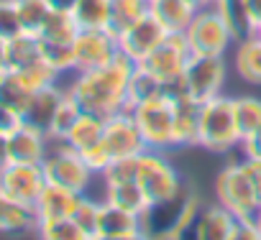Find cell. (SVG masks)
<instances>
[{
    "label": "cell",
    "mask_w": 261,
    "mask_h": 240,
    "mask_svg": "<svg viewBox=\"0 0 261 240\" xmlns=\"http://www.w3.org/2000/svg\"><path fill=\"white\" fill-rule=\"evenodd\" d=\"M134 67L136 64L125 54H118L102 67L72 72L67 89L82 110L95 112L100 117H110L113 112L128 110V79Z\"/></svg>",
    "instance_id": "6da1fadb"
},
{
    "label": "cell",
    "mask_w": 261,
    "mask_h": 240,
    "mask_svg": "<svg viewBox=\"0 0 261 240\" xmlns=\"http://www.w3.org/2000/svg\"><path fill=\"white\" fill-rule=\"evenodd\" d=\"M136 161H139L136 182L141 184L144 194L151 202V212L146 217L172 209L185 194V182L174 169V164L164 156V151H154V148H144L136 156Z\"/></svg>",
    "instance_id": "7a4b0ae2"
},
{
    "label": "cell",
    "mask_w": 261,
    "mask_h": 240,
    "mask_svg": "<svg viewBox=\"0 0 261 240\" xmlns=\"http://www.w3.org/2000/svg\"><path fill=\"white\" fill-rule=\"evenodd\" d=\"M197 146L215 156H225V154H233L236 148H241V133L236 126L233 97L218 95V97H210L202 102Z\"/></svg>",
    "instance_id": "3957f363"
},
{
    "label": "cell",
    "mask_w": 261,
    "mask_h": 240,
    "mask_svg": "<svg viewBox=\"0 0 261 240\" xmlns=\"http://www.w3.org/2000/svg\"><path fill=\"white\" fill-rule=\"evenodd\" d=\"M185 39L192 54H210V56H228L238 41L228 16L215 3L197 8L195 18L185 31Z\"/></svg>",
    "instance_id": "277c9868"
},
{
    "label": "cell",
    "mask_w": 261,
    "mask_h": 240,
    "mask_svg": "<svg viewBox=\"0 0 261 240\" xmlns=\"http://www.w3.org/2000/svg\"><path fill=\"white\" fill-rule=\"evenodd\" d=\"M215 199L218 204H223L236 220H253L258 207H261V197L251 182V174L246 169V161H228L218 176H215Z\"/></svg>",
    "instance_id": "5b68a950"
},
{
    "label": "cell",
    "mask_w": 261,
    "mask_h": 240,
    "mask_svg": "<svg viewBox=\"0 0 261 240\" xmlns=\"http://www.w3.org/2000/svg\"><path fill=\"white\" fill-rule=\"evenodd\" d=\"M128 110L136 117V126L141 131L146 148L164 151V154L174 148V100L169 89Z\"/></svg>",
    "instance_id": "8992f818"
},
{
    "label": "cell",
    "mask_w": 261,
    "mask_h": 240,
    "mask_svg": "<svg viewBox=\"0 0 261 240\" xmlns=\"http://www.w3.org/2000/svg\"><path fill=\"white\" fill-rule=\"evenodd\" d=\"M41 169H44L49 184H59L77 194H90V189L100 179L90 169V164L82 159V154L64 141H51L49 154L41 161Z\"/></svg>",
    "instance_id": "52a82bcc"
},
{
    "label": "cell",
    "mask_w": 261,
    "mask_h": 240,
    "mask_svg": "<svg viewBox=\"0 0 261 240\" xmlns=\"http://www.w3.org/2000/svg\"><path fill=\"white\" fill-rule=\"evenodd\" d=\"M230 62L225 56H210V54H192L187 59V67L182 72L179 87L192 95L197 102H205L210 97L223 95L228 82ZM177 87V84H174Z\"/></svg>",
    "instance_id": "ba28073f"
},
{
    "label": "cell",
    "mask_w": 261,
    "mask_h": 240,
    "mask_svg": "<svg viewBox=\"0 0 261 240\" xmlns=\"http://www.w3.org/2000/svg\"><path fill=\"white\" fill-rule=\"evenodd\" d=\"M190 56H192V51L187 46L185 34H167V39L141 62V67L149 69L164 87H174V84H179Z\"/></svg>",
    "instance_id": "9c48e42d"
},
{
    "label": "cell",
    "mask_w": 261,
    "mask_h": 240,
    "mask_svg": "<svg viewBox=\"0 0 261 240\" xmlns=\"http://www.w3.org/2000/svg\"><path fill=\"white\" fill-rule=\"evenodd\" d=\"M46 187V174L41 164H0V189H3L13 202L34 207Z\"/></svg>",
    "instance_id": "30bf717a"
},
{
    "label": "cell",
    "mask_w": 261,
    "mask_h": 240,
    "mask_svg": "<svg viewBox=\"0 0 261 240\" xmlns=\"http://www.w3.org/2000/svg\"><path fill=\"white\" fill-rule=\"evenodd\" d=\"M72 49H74V72L102 67L120 54L118 34L110 28H80Z\"/></svg>",
    "instance_id": "8fae6325"
},
{
    "label": "cell",
    "mask_w": 261,
    "mask_h": 240,
    "mask_svg": "<svg viewBox=\"0 0 261 240\" xmlns=\"http://www.w3.org/2000/svg\"><path fill=\"white\" fill-rule=\"evenodd\" d=\"M102 146L108 148V154L113 159L139 156L146 148V143L141 138V131L136 126L134 112H130V110H120V112H113L110 117H105Z\"/></svg>",
    "instance_id": "7c38bea8"
},
{
    "label": "cell",
    "mask_w": 261,
    "mask_h": 240,
    "mask_svg": "<svg viewBox=\"0 0 261 240\" xmlns=\"http://www.w3.org/2000/svg\"><path fill=\"white\" fill-rule=\"evenodd\" d=\"M164 39H167V31L151 13H146L141 21H136L134 26H128L123 34H118L120 54H125L134 64H141Z\"/></svg>",
    "instance_id": "4fadbf2b"
},
{
    "label": "cell",
    "mask_w": 261,
    "mask_h": 240,
    "mask_svg": "<svg viewBox=\"0 0 261 240\" xmlns=\"http://www.w3.org/2000/svg\"><path fill=\"white\" fill-rule=\"evenodd\" d=\"M139 237H149L146 222L141 215L120 209L105 199L100 202V220H97L95 240H139Z\"/></svg>",
    "instance_id": "5bb4252c"
},
{
    "label": "cell",
    "mask_w": 261,
    "mask_h": 240,
    "mask_svg": "<svg viewBox=\"0 0 261 240\" xmlns=\"http://www.w3.org/2000/svg\"><path fill=\"white\" fill-rule=\"evenodd\" d=\"M51 138L44 128L23 123L6 138V161L13 164H41L49 154Z\"/></svg>",
    "instance_id": "9a60e30c"
},
{
    "label": "cell",
    "mask_w": 261,
    "mask_h": 240,
    "mask_svg": "<svg viewBox=\"0 0 261 240\" xmlns=\"http://www.w3.org/2000/svg\"><path fill=\"white\" fill-rule=\"evenodd\" d=\"M167 89L172 92V100H174V148H192L197 146L202 102L187 95L179 84L167 87Z\"/></svg>",
    "instance_id": "2e32d148"
},
{
    "label": "cell",
    "mask_w": 261,
    "mask_h": 240,
    "mask_svg": "<svg viewBox=\"0 0 261 240\" xmlns=\"http://www.w3.org/2000/svg\"><path fill=\"white\" fill-rule=\"evenodd\" d=\"M230 72L251 87H261V34H248L230 51Z\"/></svg>",
    "instance_id": "e0dca14e"
},
{
    "label": "cell",
    "mask_w": 261,
    "mask_h": 240,
    "mask_svg": "<svg viewBox=\"0 0 261 240\" xmlns=\"http://www.w3.org/2000/svg\"><path fill=\"white\" fill-rule=\"evenodd\" d=\"M236 227V217L223 207V204H207L200 209L195 225H192V235L197 240H230Z\"/></svg>",
    "instance_id": "ac0fdd59"
},
{
    "label": "cell",
    "mask_w": 261,
    "mask_h": 240,
    "mask_svg": "<svg viewBox=\"0 0 261 240\" xmlns=\"http://www.w3.org/2000/svg\"><path fill=\"white\" fill-rule=\"evenodd\" d=\"M77 199L80 194L72 192V189H64L59 184H49L44 187L39 202L34 204V212H36V225L44 222V220H57V217H72L74 207H77Z\"/></svg>",
    "instance_id": "d6986e66"
},
{
    "label": "cell",
    "mask_w": 261,
    "mask_h": 240,
    "mask_svg": "<svg viewBox=\"0 0 261 240\" xmlns=\"http://www.w3.org/2000/svg\"><path fill=\"white\" fill-rule=\"evenodd\" d=\"M64 92H67V84H62V82L36 89L31 95L29 105H26L23 120L46 131L49 123H51V117H54V112H57V107H59V102H62V97H64Z\"/></svg>",
    "instance_id": "ffe728a7"
},
{
    "label": "cell",
    "mask_w": 261,
    "mask_h": 240,
    "mask_svg": "<svg viewBox=\"0 0 261 240\" xmlns=\"http://www.w3.org/2000/svg\"><path fill=\"white\" fill-rule=\"evenodd\" d=\"M200 209H202L200 197H197L195 192H185V194L179 197V202L174 204V215L154 232V237H167V240H172V237H182V235L192 232V225H195Z\"/></svg>",
    "instance_id": "44dd1931"
},
{
    "label": "cell",
    "mask_w": 261,
    "mask_h": 240,
    "mask_svg": "<svg viewBox=\"0 0 261 240\" xmlns=\"http://www.w3.org/2000/svg\"><path fill=\"white\" fill-rule=\"evenodd\" d=\"M149 13L164 26L167 34H185L197 8L187 0H151Z\"/></svg>",
    "instance_id": "7402d4cb"
},
{
    "label": "cell",
    "mask_w": 261,
    "mask_h": 240,
    "mask_svg": "<svg viewBox=\"0 0 261 240\" xmlns=\"http://www.w3.org/2000/svg\"><path fill=\"white\" fill-rule=\"evenodd\" d=\"M102 199L110 202V204H115V207H120V209L136 212L141 217H146L151 212V202L144 194V189H141L139 182H123V184L102 187Z\"/></svg>",
    "instance_id": "603a6c76"
},
{
    "label": "cell",
    "mask_w": 261,
    "mask_h": 240,
    "mask_svg": "<svg viewBox=\"0 0 261 240\" xmlns=\"http://www.w3.org/2000/svg\"><path fill=\"white\" fill-rule=\"evenodd\" d=\"M102 128H105V117L82 110L80 117L74 120V126L69 128L64 143H69L72 148H77L80 154H85V151H90L92 146H97L102 141Z\"/></svg>",
    "instance_id": "cb8c5ba5"
},
{
    "label": "cell",
    "mask_w": 261,
    "mask_h": 240,
    "mask_svg": "<svg viewBox=\"0 0 261 240\" xmlns=\"http://www.w3.org/2000/svg\"><path fill=\"white\" fill-rule=\"evenodd\" d=\"M0 232H36L34 207L13 202L0 189Z\"/></svg>",
    "instance_id": "d4e9b609"
},
{
    "label": "cell",
    "mask_w": 261,
    "mask_h": 240,
    "mask_svg": "<svg viewBox=\"0 0 261 240\" xmlns=\"http://www.w3.org/2000/svg\"><path fill=\"white\" fill-rule=\"evenodd\" d=\"M80 34V26L69 11H51L46 18L44 28L39 31V41L44 44H59V46H72Z\"/></svg>",
    "instance_id": "484cf974"
},
{
    "label": "cell",
    "mask_w": 261,
    "mask_h": 240,
    "mask_svg": "<svg viewBox=\"0 0 261 240\" xmlns=\"http://www.w3.org/2000/svg\"><path fill=\"white\" fill-rule=\"evenodd\" d=\"M34 92L36 89H31L29 82L18 72H13L8 67L0 72V102H3V105H8V107H13V110H18L23 115Z\"/></svg>",
    "instance_id": "4316f807"
},
{
    "label": "cell",
    "mask_w": 261,
    "mask_h": 240,
    "mask_svg": "<svg viewBox=\"0 0 261 240\" xmlns=\"http://www.w3.org/2000/svg\"><path fill=\"white\" fill-rule=\"evenodd\" d=\"M41 41L34 34H18L8 41V69H26L36 62H41Z\"/></svg>",
    "instance_id": "83f0119b"
},
{
    "label": "cell",
    "mask_w": 261,
    "mask_h": 240,
    "mask_svg": "<svg viewBox=\"0 0 261 240\" xmlns=\"http://www.w3.org/2000/svg\"><path fill=\"white\" fill-rule=\"evenodd\" d=\"M149 13V0H110V31L123 34Z\"/></svg>",
    "instance_id": "f1b7e54d"
},
{
    "label": "cell",
    "mask_w": 261,
    "mask_h": 240,
    "mask_svg": "<svg viewBox=\"0 0 261 240\" xmlns=\"http://www.w3.org/2000/svg\"><path fill=\"white\" fill-rule=\"evenodd\" d=\"M80 28H108L110 26V0H77L69 11Z\"/></svg>",
    "instance_id": "f546056e"
},
{
    "label": "cell",
    "mask_w": 261,
    "mask_h": 240,
    "mask_svg": "<svg viewBox=\"0 0 261 240\" xmlns=\"http://www.w3.org/2000/svg\"><path fill=\"white\" fill-rule=\"evenodd\" d=\"M164 89L167 87L149 69H144L141 64H136L134 72H130V79H128V107H134V105H139L144 100H151V97H156Z\"/></svg>",
    "instance_id": "4dcf8cb0"
},
{
    "label": "cell",
    "mask_w": 261,
    "mask_h": 240,
    "mask_svg": "<svg viewBox=\"0 0 261 240\" xmlns=\"http://www.w3.org/2000/svg\"><path fill=\"white\" fill-rule=\"evenodd\" d=\"M233 112H236V126H238L241 141L256 128H261V100L258 97L253 95L233 97Z\"/></svg>",
    "instance_id": "1f68e13d"
},
{
    "label": "cell",
    "mask_w": 261,
    "mask_h": 240,
    "mask_svg": "<svg viewBox=\"0 0 261 240\" xmlns=\"http://www.w3.org/2000/svg\"><path fill=\"white\" fill-rule=\"evenodd\" d=\"M80 112H82L80 102H77V100L69 95V89H67L64 97H62V102H59V107H57V112H54V117H51L49 128H46L49 138H51V141H64L67 133H69V128L74 126V120L80 117Z\"/></svg>",
    "instance_id": "d6a6232c"
},
{
    "label": "cell",
    "mask_w": 261,
    "mask_h": 240,
    "mask_svg": "<svg viewBox=\"0 0 261 240\" xmlns=\"http://www.w3.org/2000/svg\"><path fill=\"white\" fill-rule=\"evenodd\" d=\"M16 8H18L23 34H34V36H39L46 18L51 16V8L46 0H16Z\"/></svg>",
    "instance_id": "836d02e7"
},
{
    "label": "cell",
    "mask_w": 261,
    "mask_h": 240,
    "mask_svg": "<svg viewBox=\"0 0 261 240\" xmlns=\"http://www.w3.org/2000/svg\"><path fill=\"white\" fill-rule=\"evenodd\" d=\"M100 202H102V199H95V197H90V194H80L77 207H74V212H72V220L80 225V230L85 232L87 240H95V235H97Z\"/></svg>",
    "instance_id": "e575fe53"
},
{
    "label": "cell",
    "mask_w": 261,
    "mask_h": 240,
    "mask_svg": "<svg viewBox=\"0 0 261 240\" xmlns=\"http://www.w3.org/2000/svg\"><path fill=\"white\" fill-rule=\"evenodd\" d=\"M36 235L44 240H87L80 225L72 217H57V220H44L36 225Z\"/></svg>",
    "instance_id": "d590c367"
},
{
    "label": "cell",
    "mask_w": 261,
    "mask_h": 240,
    "mask_svg": "<svg viewBox=\"0 0 261 240\" xmlns=\"http://www.w3.org/2000/svg\"><path fill=\"white\" fill-rule=\"evenodd\" d=\"M136 169H139L136 156L113 159V161H110V164L100 171V182H102V187H110V184H123V182H136Z\"/></svg>",
    "instance_id": "8d00e7d4"
},
{
    "label": "cell",
    "mask_w": 261,
    "mask_h": 240,
    "mask_svg": "<svg viewBox=\"0 0 261 240\" xmlns=\"http://www.w3.org/2000/svg\"><path fill=\"white\" fill-rule=\"evenodd\" d=\"M18 34H23V28H21L16 0H0V36H3L6 41H11Z\"/></svg>",
    "instance_id": "74e56055"
},
{
    "label": "cell",
    "mask_w": 261,
    "mask_h": 240,
    "mask_svg": "<svg viewBox=\"0 0 261 240\" xmlns=\"http://www.w3.org/2000/svg\"><path fill=\"white\" fill-rule=\"evenodd\" d=\"M236 8L241 13L246 36L248 34H261V0H236Z\"/></svg>",
    "instance_id": "f35d334b"
},
{
    "label": "cell",
    "mask_w": 261,
    "mask_h": 240,
    "mask_svg": "<svg viewBox=\"0 0 261 240\" xmlns=\"http://www.w3.org/2000/svg\"><path fill=\"white\" fill-rule=\"evenodd\" d=\"M21 123H23V115H21L18 110H13V107H8V105L0 102V136L8 138Z\"/></svg>",
    "instance_id": "ab89813d"
},
{
    "label": "cell",
    "mask_w": 261,
    "mask_h": 240,
    "mask_svg": "<svg viewBox=\"0 0 261 240\" xmlns=\"http://www.w3.org/2000/svg\"><path fill=\"white\" fill-rule=\"evenodd\" d=\"M241 151H243V159L261 161V128H256L241 141Z\"/></svg>",
    "instance_id": "60d3db41"
},
{
    "label": "cell",
    "mask_w": 261,
    "mask_h": 240,
    "mask_svg": "<svg viewBox=\"0 0 261 240\" xmlns=\"http://www.w3.org/2000/svg\"><path fill=\"white\" fill-rule=\"evenodd\" d=\"M230 240H261L258 230H256V222L253 220H236Z\"/></svg>",
    "instance_id": "b9f144b4"
},
{
    "label": "cell",
    "mask_w": 261,
    "mask_h": 240,
    "mask_svg": "<svg viewBox=\"0 0 261 240\" xmlns=\"http://www.w3.org/2000/svg\"><path fill=\"white\" fill-rule=\"evenodd\" d=\"M243 161H246V169L251 174V182H253V187H256V192L261 197V161H251V159H243Z\"/></svg>",
    "instance_id": "7bdbcfd3"
},
{
    "label": "cell",
    "mask_w": 261,
    "mask_h": 240,
    "mask_svg": "<svg viewBox=\"0 0 261 240\" xmlns=\"http://www.w3.org/2000/svg\"><path fill=\"white\" fill-rule=\"evenodd\" d=\"M51 11H72L77 0H46Z\"/></svg>",
    "instance_id": "ee69618b"
},
{
    "label": "cell",
    "mask_w": 261,
    "mask_h": 240,
    "mask_svg": "<svg viewBox=\"0 0 261 240\" xmlns=\"http://www.w3.org/2000/svg\"><path fill=\"white\" fill-rule=\"evenodd\" d=\"M8 67V41L0 36V72Z\"/></svg>",
    "instance_id": "f6af8a7d"
},
{
    "label": "cell",
    "mask_w": 261,
    "mask_h": 240,
    "mask_svg": "<svg viewBox=\"0 0 261 240\" xmlns=\"http://www.w3.org/2000/svg\"><path fill=\"white\" fill-rule=\"evenodd\" d=\"M187 3H192L195 8H205V6H213L215 0H187Z\"/></svg>",
    "instance_id": "bcb514c9"
},
{
    "label": "cell",
    "mask_w": 261,
    "mask_h": 240,
    "mask_svg": "<svg viewBox=\"0 0 261 240\" xmlns=\"http://www.w3.org/2000/svg\"><path fill=\"white\" fill-rule=\"evenodd\" d=\"M6 161V136H0V164Z\"/></svg>",
    "instance_id": "7dc6e473"
},
{
    "label": "cell",
    "mask_w": 261,
    "mask_h": 240,
    "mask_svg": "<svg viewBox=\"0 0 261 240\" xmlns=\"http://www.w3.org/2000/svg\"><path fill=\"white\" fill-rule=\"evenodd\" d=\"M253 222H256V230H258V237H261V207H258V212H256Z\"/></svg>",
    "instance_id": "c3c4849f"
},
{
    "label": "cell",
    "mask_w": 261,
    "mask_h": 240,
    "mask_svg": "<svg viewBox=\"0 0 261 240\" xmlns=\"http://www.w3.org/2000/svg\"><path fill=\"white\" fill-rule=\"evenodd\" d=\"M149 3H151V0H149Z\"/></svg>",
    "instance_id": "681fc988"
}]
</instances>
